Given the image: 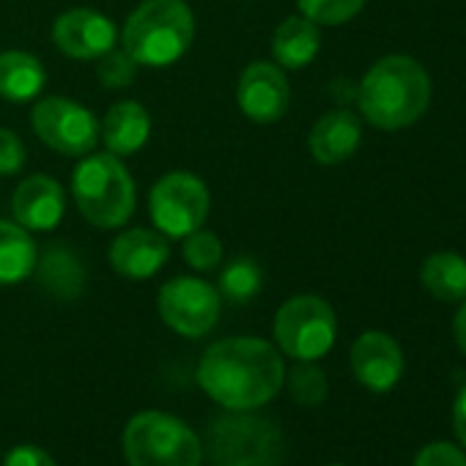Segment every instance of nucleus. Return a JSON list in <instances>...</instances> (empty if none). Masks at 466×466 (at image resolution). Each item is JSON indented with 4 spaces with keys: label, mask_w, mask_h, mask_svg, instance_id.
<instances>
[{
    "label": "nucleus",
    "mask_w": 466,
    "mask_h": 466,
    "mask_svg": "<svg viewBox=\"0 0 466 466\" xmlns=\"http://www.w3.org/2000/svg\"><path fill=\"white\" fill-rule=\"evenodd\" d=\"M198 381L222 409L253 411L280 392L286 368L278 349L261 338H225L203 351Z\"/></svg>",
    "instance_id": "f257e3e1"
},
{
    "label": "nucleus",
    "mask_w": 466,
    "mask_h": 466,
    "mask_svg": "<svg viewBox=\"0 0 466 466\" xmlns=\"http://www.w3.org/2000/svg\"><path fill=\"white\" fill-rule=\"evenodd\" d=\"M431 105V77L420 61L409 56H387L376 61L357 86V107L368 124L398 132L417 124Z\"/></svg>",
    "instance_id": "f03ea898"
},
{
    "label": "nucleus",
    "mask_w": 466,
    "mask_h": 466,
    "mask_svg": "<svg viewBox=\"0 0 466 466\" xmlns=\"http://www.w3.org/2000/svg\"><path fill=\"white\" fill-rule=\"evenodd\" d=\"M195 15L184 0H143L127 17L121 47L137 66H170L192 47Z\"/></svg>",
    "instance_id": "7ed1b4c3"
},
{
    "label": "nucleus",
    "mask_w": 466,
    "mask_h": 466,
    "mask_svg": "<svg viewBox=\"0 0 466 466\" xmlns=\"http://www.w3.org/2000/svg\"><path fill=\"white\" fill-rule=\"evenodd\" d=\"M72 198L80 214L102 230L127 225L137 206L135 178L110 151L80 159L72 173Z\"/></svg>",
    "instance_id": "20e7f679"
},
{
    "label": "nucleus",
    "mask_w": 466,
    "mask_h": 466,
    "mask_svg": "<svg viewBox=\"0 0 466 466\" xmlns=\"http://www.w3.org/2000/svg\"><path fill=\"white\" fill-rule=\"evenodd\" d=\"M206 452L214 466H278L286 452V439L267 417L230 411L208 425Z\"/></svg>",
    "instance_id": "39448f33"
},
{
    "label": "nucleus",
    "mask_w": 466,
    "mask_h": 466,
    "mask_svg": "<svg viewBox=\"0 0 466 466\" xmlns=\"http://www.w3.org/2000/svg\"><path fill=\"white\" fill-rule=\"evenodd\" d=\"M124 455L129 466H200L198 433L173 414L140 411L127 422Z\"/></svg>",
    "instance_id": "423d86ee"
},
{
    "label": "nucleus",
    "mask_w": 466,
    "mask_h": 466,
    "mask_svg": "<svg viewBox=\"0 0 466 466\" xmlns=\"http://www.w3.org/2000/svg\"><path fill=\"white\" fill-rule=\"evenodd\" d=\"M275 338L280 351L297 362L321 360L338 338V319L332 305L313 294L291 297L275 316Z\"/></svg>",
    "instance_id": "0eeeda50"
},
{
    "label": "nucleus",
    "mask_w": 466,
    "mask_h": 466,
    "mask_svg": "<svg viewBox=\"0 0 466 466\" xmlns=\"http://www.w3.org/2000/svg\"><path fill=\"white\" fill-rule=\"evenodd\" d=\"M211 195L200 176L187 170L165 173L148 195V214L162 237L184 239L192 230L203 228L208 217Z\"/></svg>",
    "instance_id": "6e6552de"
},
{
    "label": "nucleus",
    "mask_w": 466,
    "mask_h": 466,
    "mask_svg": "<svg viewBox=\"0 0 466 466\" xmlns=\"http://www.w3.org/2000/svg\"><path fill=\"white\" fill-rule=\"evenodd\" d=\"M31 127L47 148L64 157H88L99 143L96 116L66 96L39 99L31 113Z\"/></svg>",
    "instance_id": "1a4fd4ad"
},
{
    "label": "nucleus",
    "mask_w": 466,
    "mask_h": 466,
    "mask_svg": "<svg viewBox=\"0 0 466 466\" xmlns=\"http://www.w3.org/2000/svg\"><path fill=\"white\" fill-rule=\"evenodd\" d=\"M157 308L173 332L184 338H203L219 321L222 297L200 278H173L159 289Z\"/></svg>",
    "instance_id": "9d476101"
},
{
    "label": "nucleus",
    "mask_w": 466,
    "mask_h": 466,
    "mask_svg": "<svg viewBox=\"0 0 466 466\" xmlns=\"http://www.w3.org/2000/svg\"><path fill=\"white\" fill-rule=\"evenodd\" d=\"M237 105L256 124H275L289 113L291 86L286 69L269 61H253L245 66L237 83Z\"/></svg>",
    "instance_id": "9b49d317"
},
{
    "label": "nucleus",
    "mask_w": 466,
    "mask_h": 466,
    "mask_svg": "<svg viewBox=\"0 0 466 466\" xmlns=\"http://www.w3.org/2000/svg\"><path fill=\"white\" fill-rule=\"evenodd\" d=\"M118 31L113 20L94 9H69L53 25L56 47L75 61H96L116 47Z\"/></svg>",
    "instance_id": "f8f14e48"
},
{
    "label": "nucleus",
    "mask_w": 466,
    "mask_h": 466,
    "mask_svg": "<svg viewBox=\"0 0 466 466\" xmlns=\"http://www.w3.org/2000/svg\"><path fill=\"white\" fill-rule=\"evenodd\" d=\"M351 370L370 392H390L403 376V351L387 332H365L351 346Z\"/></svg>",
    "instance_id": "ddd939ff"
},
{
    "label": "nucleus",
    "mask_w": 466,
    "mask_h": 466,
    "mask_svg": "<svg viewBox=\"0 0 466 466\" xmlns=\"http://www.w3.org/2000/svg\"><path fill=\"white\" fill-rule=\"evenodd\" d=\"M113 272L129 280H148L154 278L170 258L167 237L151 228H129L113 239L107 250Z\"/></svg>",
    "instance_id": "4468645a"
},
{
    "label": "nucleus",
    "mask_w": 466,
    "mask_h": 466,
    "mask_svg": "<svg viewBox=\"0 0 466 466\" xmlns=\"http://www.w3.org/2000/svg\"><path fill=\"white\" fill-rule=\"evenodd\" d=\"M66 211V192L53 176L36 173L17 184L12 195V214L25 230H56Z\"/></svg>",
    "instance_id": "2eb2a0df"
},
{
    "label": "nucleus",
    "mask_w": 466,
    "mask_h": 466,
    "mask_svg": "<svg viewBox=\"0 0 466 466\" xmlns=\"http://www.w3.org/2000/svg\"><path fill=\"white\" fill-rule=\"evenodd\" d=\"M362 143V121L349 107L324 113L308 137L310 154L319 165H340L354 157Z\"/></svg>",
    "instance_id": "dca6fc26"
},
{
    "label": "nucleus",
    "mask_w": 466,
    "mask_h": 466,
    "mask_svg": "<svg viewBox=\"0 0 466 466\" xmlns=\"http://www.w3.org/2000/svg\"><path fill=\"white\" fill-rule=\"evenodd\" d=\"M148 135H151V116L135 99L116 102L105 113V121L99 124V140L116 157H129V154L140 151L146 146Z\"/></svg>",
    "instance_id": "f3484780"
},
{
    "label": "nucleus",
    "mask_w": 466,
    "mask_h": 466,
    "mask_svg": "<svg viewBox=\"0 0 466 466\" xmlns=\"http://www.w3.org/2000/svg\"><path fill=\"white\" fill-rule=\"evenodd\" d=\"M34 275H36L39 289H45L47 294L58 299H77L86 289L83 261L64 242H53L42 253V258H36Z\"/></svg>",
    "instance_id": "a211bd4d"
},
{
    "label": "nucleus",
    "mask_w": 466,
    "mask_h": 466,
    "mask_svg": "<svg viewBox=\"0 0 466 466\" xmlns=\"http://www.w3.org/2000/svg\"><path fill=\"white\" fill-rule=\"evenodd\" d=\"M321 50V31L308 17H289L278 25L272 36V56L280 69L297 72L316 61Z\"/></svg>",
    "instance_id": "6ab92c4d"
},
{
    "label": "nucleus",
    "mask_w": 466,
    "mask_h": 466,
    "mask_svg": "<svg viewBox=\"0 0 466 466\" xmlns=\"http://www.w3.org/2000/svg\"><path fill=\"white\" fill-rule=\"evenodd\" d=\"M47 86V69L25 50L0 53V96L6 102H31Z\"/></svg>",
    "instance_id": "aec40b11"
},
{
    "label": "nucleus",
    "mask_w": 466,
    "mask_h": 466,
    "mask_svg": "<svg viewBox=\"0 0 466 466\" xmlns=\"http://www.w3.org/2000/svg\"><path fill=\"white\" fill-rule=\"evenodd\" d=\"M39 250L20 222L0 219V289L4 286H17L25 278L34 275Z\"/></svg>",
    "instance_id": "412c9836"
},
{
    "label": "nucleus",
    "mask_w": 466,
    "mask_h": 466,
    "mask_svg": "<svg viewBox=\"0 0 466 466\" xmlns=\"http://www.w3.org/2000/svg\"><path fill=\"white\" fill-rule=\"evenodd\" d=\"M422 289L441 302L466 299V258L458 253H433L422 261L420 269Z\"/></svg>",
    "instance_id": "4be33fe9"
},
{
    "label": "nucleus",
    "mask_w": 466,
    "mask_h": 466,
    "mask_svg": "<svg viewBox=\"0 0 466 466\" xmlns=\"http://www.w3.org/2000/svg\"><path fill=\"white\" fill-rule=\"evenodd\" d=\"M261 283H264V272H261L258 261L242 256V258H233L219 272L217 291H219V297H225L230 302H250L253 297H258Z\"/></svg>",
    "instance_id": "5701e85b"
},
{
    "label": "nucleus",
    "mask_w": 466,
    "mask_h": 466,
    "mask_svg": "<svg viewBox=\"0 0 466 466\" xmlns=\"http://www.w3.org/2000/svg\"><path fill=\"white\" fill-rule=\"evenodd\" d=\"M289 392L299 406H319L327 400L329 381L319 365L299 360V365H294L289 373Z\"/></svg>",
    "instance_id": "b1692460"
},
{
    "label": "nucleus",
    "mask_w": 466,
    "mask_h": 466,
    "mask_svg": "<svg viewBox=\"0 0 466 466\" xmlns=\"http://www.w3.org/2000/svg\"><path fill=\"white\" fill-rule=\"evenodd\" d=\"M368 0H297L299 15L316 25H343L354 20Z\"/></svg>",
    "instance_id": "393cba45"
},
{
    "label": "nucleus",
    "mask_w": 466,
    "mask_h": 466,
    "mask_svg": "<svg viewBox=\"0 0 466 466\" xmlns=\"http://www.w3.org/2000/svg\"><path fill=\"white\" fill-rule=\"evenodd\" d=\"M184 261L195 272H214L222 264V242L217 233L211 230H192L189 237H184Z\"/></svg>",
    "instance_id": "a878e982"
},
{
    "label": "nucleus",
    "mask_w": 466,
    "mask_h": 466,
    "mask_svg": "<svg viewBox=\"0 0 466 466\" xmlns=\"http://www.w3.org/2000/svg\"><path fill=\"white\" fill-rule=\"evenodd\" d=\"M96 77L105 88L110 91H121L129 88L137 77V61L124 50V47H113L105 56L96 58Z\"/></svg>",
    "instance_id": "bb28decb"
},
{
    "label": "nucleus",
    "mask_w": 466,
    "mask_h": 466,
    "mask_svg": "<svg viewBox=\"0 0 466 466\" xmlns=\"http://www.w3.org/2000/svg\"><path fill=\"white\" fill-rule=\"evenodd\" d=\"M28 151L17 132L0 127V176H15L25 167Z\"/></svg>",
    "instance_id": "cd10ccee"
},
{
    "label": "nucleus",
    "mask_w": 466,
    "mask_h": 466,
    "mask_svg": "<svg viewBox=\"0 0 466 466\" xmlns=\"http://www.w3.org/2000/svg\"><path fill=\"white\" fill-rule=\"evenodd\" d=\"M414 466H466V452L450 441H433L417 452Z\"/></svg>",
    "instance_id": "c85d7f7f"
},
{
    "label": "nucleus",
    "mask_w": 466,
    "mask_h": 466,
    "mask_svg": "<svg viewBox=\"0 0 466 466\" xmlns=\"http://www.w3.org/2000/svg\"><path fill=\"white\" fill-rule=\"evenodd\" d=\"M4 466H58V463L53 461V455L47 450H42L36 444H20V447L9 450Z\"/></svg>",
    "instance_id": "c756f323"
},
{
    "label": "nucleus",
    "mask_w": 466,
    "mask_h": 466,
    "mask_svg": "<svg viewBox=\"0 0 466 466\" xmlns=\"http://www.w3.org/2000/svg\"><path fill=\"white\" fill-rule=\"evenodd\" d=\"M452 428H455L458 441L466 450V387L455 395V403H452Z\"/></svg>",
    "instance_id": "7c9ffc66"
},
{
    "label": "nucleus",
    "mask_w": 466,
    "mask_h": 466,
    "mask_svg": "<svg viewBox=\"0 0 466 466\" xmlns=\"http://www.w3.org/2000/svg\"><path fill=\"white\" fill-rule=\"evenodd\" d=\"M452 335H455V343H458V349L466 354V299H463L461 310L455 313V321H452Z\"/></svg>",
    "instance_id": "2f4dec72"
},
{
    "label": "nucleus",
    "mask_w": 466,
    "mask_h": 466,
    "mask_svg": "<svg viewBox=\"0 0 466 466\" xmlns=\"http://www.w3.org/2000/svg\"><path fill=\"white\" fill-rule=\"evenodd\" d=\"M332 466H340V463H332Z\"/></svg>",
    "instance_id": "473e14b6"
}]
</instances>
